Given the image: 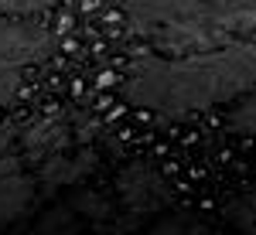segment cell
I'll list each match as a JSON object with an SVG mask.
<instances>
[{"instance_id":"obj_1","label":"cell","mask_w":256,"mask_h":235,"mask_svg":"<svg viewBox=\"0 0 256 235\" xmlns=\"http://www.w3.org/2000/svg\"><path fill=\"white\" fill-rule=\"evenodd\" d=\"M256 89V41L168 51L134 61L126 99L160 116H188Z\"/></svg>"},{"instance_id":"obj_2","label":"cell","mask_w":256,"mask_h":235,"mask_svg":"<svg viewBox=\"0 0 256 235\" xmlns=\"http://www.w3.org/2000/svg\"><path fill=\"white\" fill-rule=\"evenodd\" d=\"M52 51H55V38L44 27L20 20V14L0 10V106L14 102L24 72L44 61Z\"/></svg>"},{"instance_id":"obj_3","label":"cell","mask_w":256,"mask_h":235,"mask_svg":"<svg viewBox=\"0 0 256 235\" xmlns=\"http://www.w3.org/2000/svg\"><path fill=\"white\" fill-rule=\"evenodd\" d=\"M208 0H126V10L137 31L158 34L164 27H171L178 20H184L188 14L202 10Z\"/></svg>"},{"instance_id":"obj_4","label":"cell","mask_w":256,"mask_h":235,"mask_svg":"<svg viewBox=\"0 0 256 235\" xmlns=\"http://www.w3.org/2000/svg\"><path fill=\"white\" fill-rule=\"evenodd\" d=\"M31 198H34L31 177L14 160H0V229H7L14 218L24 215Z\"/></svg>"},{"instance_id":"obj_5","label":"cell","mask_w":256,"mask_h":235,"mask_svg":"<svg viewBox=\"0 0 256 235\" xmlns=\"http://www.w3.org/2000/svg\"><path fill=\"white\" fill-rule=\"evenodd\" d=\"M232 126L242 133H256V89L242 96V106L232 113Z\"/></svg>"},{"instance_id":"obj_6","label":"cell","mask_w":256,"mask_h":235,"mask_svg":"<svg viewBox=\"0 0 256 235\" xmlns=\"http://www.w3.org/2000/svg\"><path fill=\"white\" fill-rule=\"evenodd\" d=\"M55 3H58V0H0V10L28 17V14H38V10H48V7H55Z\"/></svg>"}]
</instances>
